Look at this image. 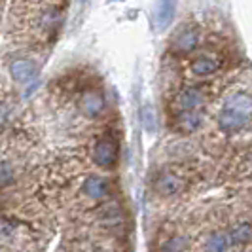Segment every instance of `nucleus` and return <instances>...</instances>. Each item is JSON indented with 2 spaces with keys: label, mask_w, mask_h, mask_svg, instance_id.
Wrapping results in <instances>:
<instances>
[{
  "label": "nucleus",
  "mask_w": 252,
  "mask_h": 252,
  "mask_svg": "<svg viewBox=\"0 0 252 252\" xmlns=\"http://www.w3.org/2000/svg\"><path fill=\"white\" fill-rule=\"evenodd\" d=\"M235 245L231 243V237L227 229H213L203 243V252H229Z\"/></svg>",
  "instance_id": "obj_1"
},
{
  "label": "nucleus",
  "mask_w": 252,
  "mask_h": 252,
  "mask_svg": "<svg viewBox=\"0 0 252 252\" xmlns=\"http://www.w3.org/2000/svg\"><path fill=\"white\" fill-rule=\"evenodd\" d=\"M227 233L235 247H245L252 243V222L251 220H239L231 227H227Z\"/></svg>",
  "instance_id": "obj_2"
}]
</instances>
